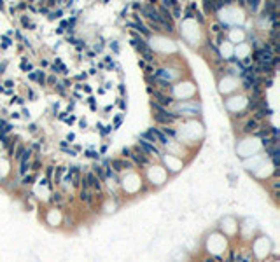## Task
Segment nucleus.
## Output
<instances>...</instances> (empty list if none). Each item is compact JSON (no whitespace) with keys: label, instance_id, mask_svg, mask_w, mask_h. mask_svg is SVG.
I'll use <instances>...</instances> for the list:
<instances>
[{"label":"nucleus","instance_id":"54","mask_svg":"<svg viewBox=\"0 0 280 262\" xmlns=\"http://www.w3.org/2000/svg\"><path fill=\"white\" fill-rule=\"evenodd\" d=\"M65 121H67L68 124H72V122H74V121H75V117H68V119H65Z\"/></svg>","mask_w":280,"mask_h":262},{"label":"nucleus","instance_id":"4","mask_svg":"<svg viewBox=\"0 0 280 262\" xmlns=\"http://www.w3.org/2000/svg\"><path fill=\"white\" fill-rule=\"evenodd\" d=\"M128 26H130V28H135L138 33H142V35H145V37H149L151 35V30L142 23L140 16H135V23H128Z\"/></svg>","mask_w":280,"mask_h":262},{"label":"nucleus","instance_id":"46","mask_svg":"<svg viewBox=\"0 0 280 262\" xmlns=\"http://www.w3.org/2000/svg\"><path fill=\"white\" fill-rule=\"evenodd\" d=\"M47 82H49V84H56V77L55 75H51V77L47 79Z\"/></svg>","mask_w":280,"mask_h":262},{"label":"nucleus","instance_id":"34","mask_svg":"<svg viewBox=\"0 0 280 262\" xmlns=\"http://www.w3.org/2000/svg\"><path fill=\"white\" fill-rule=\"evenodd\" d=\"M88 103L91 105V110H96V105H95V98H93V96H89V98H88Z\"/></svg>","mask_w":280,"mask_h":262},{"label":"nucleus","instance_id":"10","mask_svg":"<svg viewBox=\"0 0 280 262\" xmlns=\"http://www.w3.org/2000/svg\"><path fill=\"white\" fill-rule=\"evenodd\" d=\"M93 173L98 177V178H100V180H102V182L105 180V169H103V166H100L98 163H96V164H93Z\"/></svg>","mask_w":280,"mask_h":262},{"label":"nucleus","instance_id":"32","mask_svg":"<svg viewBox=\"0 0 280 262\" xmlns=\"http://www.w3.org/2000/svg\"><path fill=\"white\" fill-rule=\"evenodd\" d=\"M53 166H47V168H46V177H47V178H51V177H53Z\"/></svg>","mask_w":280,"mask_h":262},{"label":"nucleus","instance_id":"9","mask_svg":"<svg viewBox=\"0 0 280 262\" xmlns=\"http://www.w3.org/2000/svg\"><path fill=\"white\" fill-rule=\"evenodd\" d=\"M140 140L147 142V143H151V145H154V143H156V138H154V135H152L151 131H144V133H140Z\"/></svg>","mask_w":280,"mask_h":262},{"label":"nucleus","instance_id":"27","mask_svg":"<svg viewBox=\"0 0 280 262\" xmlns=\"http://www.w3.org/2000/svg\"><path fill=\"white\" fill-rule=\"evenodd\" d=\"M55 89H56V91H58L60 94H65V88H63V84H61V82H60V84H56Z\"/></svg>","mask_w":280,"mask_h":262},{"label":"nucleus","instance_id":"25","mask_svg":"<svg viewBox=\"0 0 280 262\" xmlns=\"http://www.w3.org/2000/svg\"><path fill=\"white\" fill-rule=\"evenodd\" d=\"M112 130H114L112 124H109V126H102V128H100V133H102V135H109Z\"/></svg>","mask_w":280,"mask_h":262},{"label":"nucleus","instance_id":"16","mask_svg":"<svg viewBox=\"0 0 280 262\" xmlns=\"http://www.w3.org/2000/svg\"><path fill=\"white\" fill-rule=\"evenodd\" d=\"M161 131H163V135L165 136H177V131L173 130V128H170V126H165V128H161Z\"/></svg>","mask_w":280,"mask_h":262},{"label":"nucleus","instance_id":"15","mask_svg":"<svg viewBox=\"0 0 280 262\" xmlns=\"http://www.w3.org/2000/svg\"><path fill=\"white\" fill-rule=\"evenodd\" d=\"M35 77H37V82L40 86H44L46 84V72H42V70H35Z\"/></svg>","mask_w":280,"mask_h":262},{"label":"nucleus","instance_id":"47","mask_svg":"<svg viewBox=\"0 0 280 262\" xmlns=\"http://www.w3.org/2000/svg\"><path fill=\"white\" fill-rule=\"evenodd\" d=\"M28 96H30V100H35V93L32 89H28Z\"/></svg>","mask_w":280,"mask_h":262},{"label":"nucleus","instance_id":"52","mask_svg":"<svg viewBox=\"0 0 280 262\" xmlns=\"http://www.w3.org/2000/svg\"><path fill=\"white\" fill-rule=\"evenodd\" d=\"M65 115H67V112H61V114H60V115H58V119H61V121H63V119H67Z\"/></svg>","mask_w":280,"mask_h":262},{"label":"nucleus","instance_id":"56","mask_svg":"<svg viewBox=\"0 0 280 262\" xmlns=\"http://www.w3.org/2000/svg\"><path fill=\"white\" fill-rule=\"evenodd\" d=\"M82 88H84V91H86V93H91V88H89V86H82Z\"/></svg>","mask_w":280,"mask_h":262},{"label":"nucleus","instance_id":"14","mask_svg":"<svg viewBox=\"0 0 280 262\" xmlns=\"http://www.w3.org/2000/svg\"><path fill=\"white\" fill-rule=\"evenodd\" d=\"M259 103H261V100H257V98H250V100H249V109L256 112V110L259 109Z\"/></svg>","mask_w":280,"mask_h":262},{"label":"nucleus","instance_id":"36","mask_svg":"<svg viewBox=\"0 0 280 262\" xmlns=\"http://www.w3.org/2000/svg\"><path fill=\"white\" fill-rule=\"evenodd\" d=\"M123 156H124V157H130V156H131V149L124 147V149H123Z\"/></svg>","mask_w":280,"mask_h":262},{"label":"nucleus","instance_id":"12","mask_svg":"<svg viewBox=\"0 0 280 262\" xmlns=\"http://www.w3.org/2000/svg\"><path fill=\"white\" fill-rule=\"evenodd\" d=\"M142 56H144V61H145V63H151V61H154V53L151 51L149 47H147V49H145V51L142 53Z\"/></svg>","mask_w":280,"mask_h":262},{"label":"nucleus","instance_id":"5","mask_svg":"<svg viewBox=\"0 0 280 262\" xmlns=\"http://www.w3.org/2000/svg\"><path fill=\"white\" fill-rule=\"evenodd\" d=\"M51 203H53L56 208H63L65 203H67V198L63 196V192L56 190V192H53V196H51Z\"/></svg>","mask_w":280,"mask_h":262},{"label":"nucleus","instance_id":"24","mask_svg":"<svg viewBox=\"0 0 280 262\" xmlns=\"http://www.w3.org/2000/svg\"><path fill=\"white\" fill-rule=\"evenodd\" d=\"M121 121H123V115H116V117H114V124H112V128H114V130L119 128V126H121Z\"/></svg>","mask_w":280,"mask_h":262},{"label":"nucleus","instance_id":"20","mask_svg":"<svg viewBox=\"0 0 280 262\" xmlns=\"http://www.w3.org/2000/svg\"><path fill=\"white\" fill-rule=\"evenodd\" d=\"M84 156H86V157H93V159H98V161H100V154H98V152H93V150H86Z\"/></svg>","mask_w":280,"mask_h":262},{"label":"nucleus","instance_id":"8","mask_svg":"<svg viewBox=\"0 0 280 262\" xmlns=\"http://www.w3.org/2000/svg\"><path fill=\"white\" fill-rule=\"evenodd\" d=\"M257 128H259V122H256V121H254V119L250 117V119H249V121L245 122V126H243V130H242V131L249 135V133H254V131L257 130Z\"/></svg>","mask_w":280,"mask_h":262},{"label":"nucleus","instance_id":"18","mask_svg":"<svg viewBox=\"0 0 280 262\" xmlns=\"http://www.w3.org/2000/svg\"><path fill=\"white\" fill-rule=\"evenodd\" d=\"M170 14H172V19H173V18H180V14H182V9H180V5L177 4V5H175L172 11H170Z\"/></svg>","mask_w":280,"mask_h":262},{"label":"nucleus","instance_id":"35","mask_svg":"<svg viewBox=\"0 0 280 262\" xmlns=\"http://www.w3.org/2000/svg\"><path fill=\"white\" fill-rule=\"evenodd\" d=\"M145 79H147V84H151V86H152V84L156 82V77H154V75H147Z\"/></svg>","mask_w":280,"mask_h":262},{"label":"nucleus","instance_id":"19","mask_svg":"<svg viewBox=\"0 0 280 262\" xmlns=\"http://www.w3.org/2000/svg\"><path fill=\"white\" fill-rule=\"evenodd\" d=\"M25 149H26V147H23V145H19L18 149L14 150V152H12V157H14V159H21V156H23V152H25Z\"/></svg>","mask_w":280,"mask_h":262},{"label":"nucleus","instance_id":"13","mask_svg":"<svg viewBox=\"0 0 280 262\" xmlns=\"http://www.w3.org/2000/svg\"><path fill=\"white\" fill-rule=\"evenodd\" d=\"M65 173H67V168H65V166L56 168V173H55V182H56V184L61 180V175H65Z\"/></svg>","mask_w":280,"mask_h":262},{"label":"nucleus","instance_id":"48","mask_svg":"<svg viewBox=\"0 0 280 262\" xmlns=\"http://www.w3.org/2000/svg\"><path fill=\"white\" fill-rule=\"evenodd\" d=\"M60 147H61V149H67V147H68V142H60Z\"/></svg>","mask_w":280,"mask_h":262},{"label":"nucleus","instance_id":"7","mask_svg":"<svg viewBox=\"0 0 280 262\" xmlns=\"http://www.w3.org/2000/svg\"><path fill=\"white\" fill-rule=\"evenodd\" d=\"M140 149L144 150L145 154H154V156H159V150L156 149L154 145H151V143H147V142H144V140H140Z\"/></svg>","mask_w":280,"mask_h":262},{"label":"nucleus","instance_id":"45","mask_svg":"<svg viewBox=\"0 0 280 262\" xmlns=\"http://www.w3.org/2000/svg\"><path fill=\"white\" fill-rule=\"evenodd\" d=\"M28 79H30V80H37V77H35V72H30V74H28Z\"/></svg>","mask_w":280,"mask_h":262},{"label":"nucleus","instance_id":"40","mask_svg":"<svg viewBox=\"0 0 280 262\" xmlns=\"http://www.w3.org/2000/svg\"><path fill=\"white\" fill-rule=\"evenodd\" d=\"M79 126H81V130H86V126H88V122H86L84 119H81V121H79Z\"/></svg>","mask_w":280,"mask_h":262},{"label":"nucleus","instance_id":"31","mask_svg":"<svg viewBox=\"0 0 280 262\" xmlns=\"http://www.w3.org/2000/svg\"><path fill=\"white\" fill-rule=\"evenodd\" d=\"M33 180H35V175H30V177H25L23 184H25V185H28V182H33Z\"/></svg>","mask_w":280,"mask_h":262},{"label":"nucleus","instance_id":"2","mask_svg":"<svg viewBox=\"0 0 280 262\" xmlns=\"http://www.w3.org/2000/svg\"><path fill=\"white\" fill-rule=\"evenodd\" d=\"M84 177H86V180H88L89 190H93V192H102V189H103V185H102V180H100V178H98L95 173H86Z\"/></svg>","mask_w":280,"mask_h":262},{"label":"nucleus","instance_id":"22","mask_svg":"<svg viewBox=\"0 0 280 262\" xmlns=\"http://www.w3.org/2000/svg\"><path fill=\"white\" fill-rule=\"evenodd\" d=\"M61 14H63L61 9H58V11H55V12H49V19H58V18H61Z\"/></svg>","mask_w":280,"mask_h":262},{"label":"nucleus","instance_id":"30","mask_svg":"<svg viewBox=\"0 0 280 262\" xmlns=\"http://www.w3.org/2000/svg\"><path fill=\"white\" fill-rule=\"evenodd\" d=\"M14 101H16L18 105H23V103H25V100H23V98H19V96H14V98L11 100V103H14Z\"/></svg>","mask_w":280,"mask_h":262},{"label":"nucleus","instance_id":"1","mask_svg":"<svg viewBox=\"0 0 280 262\" xmlns=\"http://www.w3.org/2000/svg\"><path fill=\"white\" fill-rule=\"evenodd\" d=\"M151 94L154 96V103H158V105H161V107H165V109H168L170 105H173L175 101H173V98L170 96V94L163 93V91H159V89H152L151 91Z\"/></svg>","mask_w":280,"mask_h":262},{"label":"nucleus","instance_id":"21","mask_svg":"<svg viewBox=\"0 0 280 262\" xmlns=\"http://www.w3.org/2000/svg\"><path fill=\"white\" fill-rule=\"evenodd\" d=\"M2 49H7V47H9V46H11V40H9V37H7V35H2Z\"/></svg>","mask_w":280,"mask_h":262},{"label":"nucleus","instance_id":"50","mask_svg":"<svg viewBox=\"0 0 280 262\" xmlns=\"http://www.w3.org/2000/svg\"><path fill=\"white\" fill-rule=\"evenodd\" d=\"M138 65H140V67H142V68H145V65H147V63H145V61H144V59H138Z\"/></svg>","mask_w":280,"mask_h":262},{"label":"nucleus","instance_id":"38","mask_svg":"<svg viewBox=\"0 0 280 262\" xmlns=\"http://www.w3.org/2000/svg\"><path fill=\"white\" fill-rule=\"evenodd\" d=\"M63 150H65V152H67L68 156H77V152H75L74 149H68V147H67V149H63Z\"/></svg>","mask_w":280,"mask_h":262},{"label":"nucleus","instance_id":"3","mask_svg":"<svg viewBox=\"0 0 280 262\" xmlns=\"http://www.w3.org/2000/svg\"><path fill=\"white\" fill-rule=\"evenodd\" d=\"M79 199H81L86 206H89V208H95V206H96L93 190H84V189H81V192H79Z\"/></svg>","mask_w":280,"mask_h":262},{"label":"nucleus","instance_id":"37","mask_svg":"<svg viewBox=\"0 0 280 262\" xmlns=\"http://www.w3.org/2000/svg\"><path fill=\"white\" fill-rule=\"evenodd\" d=\"M111 47L114 53H119V46H117V42H111Z\"/></svg>","mask_w":280,"mask_h":262},{"label":"nucleus","instance_id":"41","mask_svg":"<svg viewBox=\"0 0 280 262\" xmlns=\"http://www.w3.org/2000/svg\"><path fill=\"white\" fill-rule=\"evenodd\" d=\"M131 7H133L135 11H140V9H142V4H137V2H135V4H131Z\"/></svg>","mask_w":280,"mask_h":262},{"label":"nucleus","instance_id":"28","mask_svg":"<svg viewBox=\"0 0 280 262\" xmlns=\"http://www.w3.org/2000/svg\"><path fill=\"white\" fill-rule=\"evenodd\" d=\"M7 65H9V61H7V59L0 63V74H5V68H7Z\"/></svg>","mask_w":280,"mask_h":262},{"label":"nucleus","instance_id":"58","mask_svg":"<svg viewBox=\"0 0 280 262\" xmlns=\"http://www.w3.org/2000/svg\"><path fill=\"white\" fill-rule=\"evenodd\" d=\"M11 117H14V119H18V117H19V114H18V112H12V114H11Z\"/></svg>","mask_w":280,"mask_h":262},{"label":"nucleus","instance_id":"6","mask_svg":"<svg viewBox=\"0 0 280 262\" xmlns=\"http://www.w3.org/2000/svg\"><path fill=\"white\" fill-rule=\"evenodd\" d=\"M149 131L152 133V135H154L156 142H159V143H163V145H168V142H170V140H168L167 136L163 135V131H161V130H158V128H151Z\"/></svg>","mask_w":280,"mask_h":262},{"label":"nucleus","instance_id":"53","mask_svg":"<svg viewBox=\"0 0 280 262\" xmlns=\"http://www.w3.org/2000/svg\"><path fill=\"white\" fill-rule=\"evenodd\" d=\"M95 49H96V51H102V49H103V46H102V44H96V46H95Z\"/></svg>","mask_w":280,"mask_h":262},{"label":"nucleus","instance_id":"11","mask_svg":"<svg viewBox=\"0 0 280 262\" xmlns=\"http://www.w3.org/2000/svg\"><path fill=\"white\" fill-rule=\"evenodd\" d=\"M111 168H114V173H121L123 171V161L121 159H114Z\"/></svg>","mask_w":280,"mask_h":262},{"label":"nucleus","instance_id":"33","mask_svg":"<svg viewBox=\"0 0 280 262\" xmlns=\"http://www.w3.org/2000/svg\"><path fill=\"white\" fill-rule=\"evenodd\" d=\"M212 32H214V33H219V32H221V25L214 23V25H212Z\"/></svg>","mask_w":280,"mask_h":262},{"label":"nucleus","instance_id":"59","mask_svg":"<svg viewBox=\"0 0 280 262\" xmlns=\"http://www.w3.org/2000/svg\"><path fill=\"white\" fill-rule=\"evenodd\" d=\"M2 7H4V2H0V9H2Z\"/></svg>","mask_w":280,"mask_h":262},{"label":"nucleus","instance_id":"39","mask_svg":"<svg viewBox=\"0 0 280 262\" xmlns=\"http://www.w3.org/2000/svg\"><path fill=\"white\" fill-rule=\"evenodd\" d=\"M5 86H7V89H11V88H14V80H5Z\"/></svg>","mask_w":280,"mask_h":262},{"label":"nucleus","instance_id":"44","mask_svg":"<svg viewBox=\"0 0 280 262\" xmlns=\"http://www.w3.org/2000/svg\"><path fill=\"white\" fill-rule=\"evenodd\" d=\"M32 168H33V171H37V169L40 168V163H39V161H35V163L32 164Z\"/></svg>","mask_w":280,"mask_h":262},{"label":"nucleus","instance_id":"23","mask_svg":"<svg viewBox=\"0 0 280 262\" xmlns=\"http://www.w3.org/2000/svg\"><path fill=\"white\" fill-rule=\"evenodd\" d=\"M259 0H250L249 2V7H250V11H257V7H259Z\"/></svg>","mask_w":280,"mask_h":262},{"label":"nucleus","instance_id":"26","mask_svg":"<svg viewBox=\"0 0 280 262\" xmlns=\"http://www.w3.org/2000/svg\"><path fill=\"white\" fill-rule=\"evenodd\" d=\"M32 68H33V67H32L30 63H26V61L21 63V70H25V72H32Z\"/></svg>","mask_w":280,"mask_h":262},{"label":"nucleus","instance_id":"42","mask_svg":"<svg viewBox=\"0 0 280 262\" xmlns=\"http://www.w3.org/2000/svg\"><path fill=\"white\" fill-rule=\"evenodd\" d=\"M28 128H30V133H35V131H37V124H33V122H32Z\"/></svg>","mask_w":280,"mask_h":262},{"label":"nucleus","instance_id":"17","mask_svg":"<svg viewBox=\"0 0 280 262\" xmlns=\"http://www.w3.org/2000/svg\"><path fill=\"white\" fill-rule=\"evenodd\" d=\"M175 5H177L175 0H163V2H161V7H165V9H168V11H172Z\"/></svg>","mask_w":280,"mask_h":262},{"label":"nucleus","instance_id":"43","mask_svg":"<svg viewBox=\"0 0 280 262\" xmlns=\"http://www.w3.org/2000/svg\"><path fill=\"white\" fill-rule=\"evenodd\" d=\"M117 105L121 107V110H124V109H126V103H124L123 100H119V101H117Z\"/></svg>","mask_w":280,"mask_h":262},{"label":"nucleus","instance_id":"51","mask_svg":"<svg viewBox=\"0 0 280 262\" xmlns=\"http://www.w3.org/2000/svg\"><path fill=\"white\" fill-rule=\"evenodd\" d=\"M119 93L124 94V84H119Z\"/></svg>","mask_w":280,"mask_h":262},{"label":"nucleus","instance_id":"49","mask_svg":"<svg viewBox=\"0 0 280 262\" xmlns=\"http://www.w3.org/2000/svg\"><path fill=\"white\" fill-rule=\"evenodd\" d=\"M75 138V135L74 133H70V135H68V136H67V142H72V140H74Z\"/></svg>","mask_w":280,"mask_h":262},{"label":"nucleus","instance_id":"29","mask_svg":"<svg viewBox=\"0 0 280 262\" xmlns=\"http://www.w3.org/2000/svg\"><path fill=\"white\" fill-rule=\"evenodd\" d=\"M145 75H154V68H152V65H145Z\"/></svg>","mask_w":280,"mask_h":262},{"label":"nucleus","instance_id":"55","mask_svg":"<svg viewBox=\"0 0 280 262\" xmlns=\"http://www.w3.org/2000/svg\"><path fill=\"white\" fill-rule=\"evenodd\" d=\"M82 79H86V74H81V75H77V80H82Z\"/></svg>","mask_w":280,"mask_h":262},{"label":"nucleus","instance_id":"57","mask_svg":"<svg viewBox=\"0 0 280 262\" xmlns=\"http://www.w3.org/2000/svg\"><path fill=\"white\" fill-rule=\"evenodd\" d=\"M105 152H107V147H105V145H103V147H102V149H100V154H105Z\"/></svg>","mask_w":280,"mask_h":262}]
</instances>
